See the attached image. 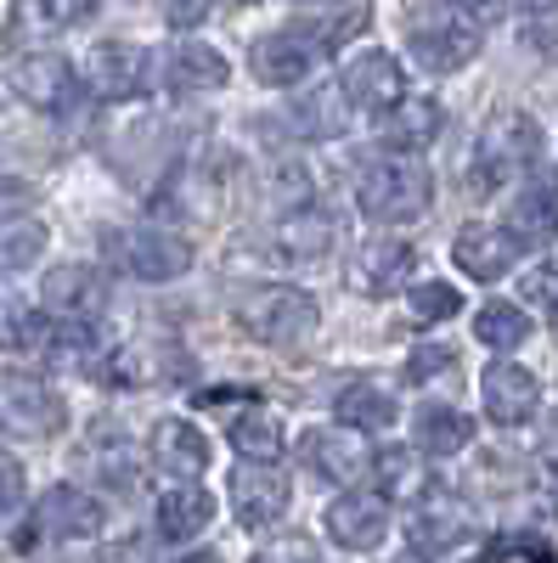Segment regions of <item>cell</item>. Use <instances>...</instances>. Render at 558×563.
Masks as SVG:
<instances>
[{
    "label": "cell",
    "mask_w": 558,
    "mask_h": 563,
    "mask_svg": "<svg viewBox=\"0 0 558 563\" xmlns=\"http://www.w3.org/2000/svg\"><path fill=\"white\" fill-rule=\"evenodd\" d=\"M485 558H536V563H547L552 558V541H541V536H496L485 547Z\"/></svg>",
    "instance_id": "f35d334b"
},
{
    "label": "cell",
    "mask_w": 558,
    "mask_h": 563,
    "mask_svg": "<svg viewBox=\"0 0 558 563\" xmlns=\"http://www.w3.org/2000/svg\"><path fill=\"white\" fill-rule=\"evenodd\" d=\"M514 254L519 243L507 238V225H462L457 238H451V260L462 276H474V282H496L514 271Z\"/></svg>",
    "instance_id": "7402d4cb"
},
{
    "label": "cell",
    "mask_w": 558,
    "mask_h": 563,
    "mask_svg": "<svg viewBox=\"0 0 558 563\" xmlns=\"http://www.w3.org/2000/svg\"><path fill=\"white\" fill-rule=\"evenodd\" d=\"M321 57H328V52H321V40L310 29H276V34H265V40L249 45V74L260 85L294 90V85H305L321 68Z\"/></svg>",
    "instance_id": "9c48e42d"
},
{
    "label": "cell",
    "mask_w": 558,
    "mask_h": 563,
    "mask_svg": "<svg viewBox=\"0 0 558 563\" xmlns=\"http://www.w3.org/2000/svg\"><path fill=\"white\" fill-rule=\"evenodd\" d=\"M153 525H158L164 541H198L215 525V496L198 479H175L153 507Z\"/></svg>",
    "instance_id": "603a6c76"
},
{
    "label": "cell",
    "mask_w": 558,
    "mask_h": 563,
    "mask_svg": "<svg viewBox=\"0 0 558 563\" xmlns=\"http://www.w3.org/2000/svg\"><path fill=\"white\" fill-rule=\"evenodd\" d=\"M283 417L260 400H243V411L231 417V451L243 462H283Z\"/></svg>",
    "instance_id": "484cf974"
},
{
    "label": "cell",
    "mask_w": 558,
    "mask_h": 563,
    "mask_svg": "<svg viewBox=\"0 0 558 563\" xmlns=\"http://www.w3.org/2000/svg\"><path fill=\"white\" fill-rule=\"evenodd\" d=\"M469 536H474V507H469V496H457L451 485H424V490L412 496V519H406L412 552L446 558V552H457Z\"/></svg>",
    "instance_id": "5b68a950"
},
{
    "label": "cell",
    "mask_w": 558,
    "mask_h": 563,
    "mask_svg": "<svg viewBox=\"0 0 558 563\" xmlns=\"http://www.w3.org/2000/svg\"><path fill=\"white\" fill-rule=\"evenodd\" d=\"M344 113H350L344 90H339V85H321V90H310V97L294 102V113H288L294 124H288V130L305 135V141H333V135H344V124H350Z\"/></svg>",
    "instance_id": "83f0119b"
},
{
    "label": "cell",
    "mask_w": 558,
    "mask_h": 563,
    "mask_svg": "<svg viewBox=\"0 0 558 563\" xmlns=\"http://www.w3.org/2000/svg\"><path fill=\"white\" fill-rule=\"evenodd\" d=\"M457 288L451 282H417V288L406 294V316L417 321V327H435V321H451L457 316Z\"/></svg>",
    "instance_id": "836d02e7"
},
{
    "label": "cell",
    "mask_w": 558,
    "mask_h": 563,
    "mask_svg": "<svg viewBox=\"0 0 558 563\" xmlns=\"http://www.w3.org/2000/svg\"><path fill=\"white\" fill-rule=\"evenodd\" d=\"M102 525H108V507L85 485H57L34 507V536L40 541H90V536H102Z\"/></svg>",
    "instance_id": "5bb4252c"
},
{
    "label": "cell",
    "mask_w": 558,
    "mask_h": 563,
    "mask_svg": "<svg viewBox=\"0 0 558 563\" xmlns=\"http://www.w3.org/2000/svg\"><path fill=\"white\" fill-rule=\"evenodd\" d=\"M440 372H457V350L451 344H417L412 350V361H406L412 384H429V378H440Z\"/></svg>",
    "instance_id": "8d00e7d4"
},
{
    "label": "cell",
    "mask_w": 558,
    "mask_h": 563,
    "mask_svg": "<svg viewBox=\"0 0 558 563\" xmlns=\"http://www.w3.org/2000/svg\"><path fill=\"white\" fill-rule=\"evenodd\" d=\"M519 299H530V305H541V310H558V260H541L536 271H525Z\"/></svg>",
    "instance_id": "74e56055"
},
{
    "label": "cell",
    "mask_w": 558,
    "mask_h": 563,
    "mask_svg": "<svg viewBox=\"0 0 558 563\" xmlns=\"http://www.w3.org/2000/svg\"><path fill=\"white\" fill-rule=\"evenodd\" d=\"M97 7H102V0H18L12 18H7V34H0V45H29V40L68 34V29L97 18Z\"/></svg>",
    "instance_id": "44dd1931"
},
{
    "label": "cell",
    "mask_w": 558,
    "mask_h": 563,
    "mask_svg": "<svg viewBox=\"0 0 558 563\" xmlns=\"http://www.w3.org/2000/svg\"><path fill=\"white\" fill-rule=\"evenodd\" d=\"M536 7H552V0H536Z\"/></svg>",
    "instance_id": "f6af8a7d"
},
{
    "label": "cell",
    "mask_w": 558,
    "mask_h": 563,
    "mask_svg": "<svg viewBox=\"0 0 558 563\" xmlns=\"http://www.w3.org/2000/svg\"><path fill=\"white\" fill-rule=\"evenodd\" d=\"M45 225L34 214H7L0 220V276H12V271H29L40 254H45Z\"/></svg>",
    "instance_id": "1f68e13d"
},
{
    "label": "cell",
    "mask_w": 558,
    "mask_h": 563,
    "mask_svg": "<svg viewBox=\"0 0 558 563\" xmlns=\"http://www.w3.org/2000/svg\"><path fill=\"white\" fill-rule=\"evenodd\" d=\"M74 85H79L74 63L57 57L52 45H45V52H23L12 63V97L34 113H63L74 102Z\"/></svg>",
    "instance_id": "7c38bea8"
},
{
    "label": "cell",
    "mask_w": 558,
    "mask_h": 563,
    "mask_svg": "<svg viewBox=\"0 0 558 563\" xmlns=\"http://www.w3.org/2000/svg\"><path fill=\"white\" fill-rule=\"evenodd\" d=\"M536 153H541V130H536V119H525V113H502V119L485 124L480 147H474V180H480V186H502V180H514L519 169H530Z\"/></svg>",
    "instance_id": "52a82bcc"
},
{
    "label": "cell",
    "mask_w": 558,
    "mask_h": 563,
    "mask_svg": "<svg viewBox=\"0 0 558 563\" xmlns=\"http://www.w3.org/2000/svg\"><path fill=\"white\" fill-rule=\"evenodd\" d=\"M333 220L321 214V209H310V203H294V209H283L276 214V225H271V249L283 254V260H299V265H310V260H321L333 249Z\"/></svg>",
    "instance_id": "cb8c5ba5"
},
{
    "label": "cell",
    "mask_w": 558,
    "mask_h": 563,
    "mask_svg": "<svg viewBox=\"0 0 558 563\" xmlns=\"http://www.w3.org/2000/svg\"><path fill=\"white\" fill-rule=\"evenodd\" d=\"M231 321H238L254 344L294 350L321 327V305L305 288H294V282H254V288H243L231 299Z\"/></svg>",
    "instance_id": "6da1fadb"
},
{
    "label": "cell",
    "mask_w": 558,
    "mask_h": 563,
    "mask_svg": "<svg viewBox=\"0 0 558 563\" xmlns=\"http://www.w3.org/2000/svg\"><path fill=\"white\" fill-rule=\"evenodd\" d=\"M147 456H153L158 474H169V479H204L209 434L198 429V422H186V417H158L153 434H147Z\"/></svg>",
    "instance_id": "e0dca14e"
},
{
    "label": "cell",
    "mask_w": 558,
    "mask_h": 563,
    "mask_svg": "<svg viewBox=\"0 0 558 563\" xmlns=\"http://www.w3.org/2000/svg\"><path fill=\"white\" fill-rule=\"evenodd\" d=\"M406 45L429 74H457L480 52V23L462 0H417L406 7Z\"/></svg>",
    "instance_id": "3957f363"
},
{
    "label": "cell",
    "mask_w": 558,
    "mask_h": 563,
    "mask_svg": "<svg viewBox=\"0 0 558 563\" xmlns=\"http://www.w3.org/2000/svg\"><path fill=\"white\" fill-rule=\"evenodd\" d=\"M552 231H558V175L536 180L530 192H519V203L507 209V238H514L519 249L552 243Z\"/></svg>",
    "instance_id": "d4e9b609"
},
{
    "label": "cell",
    "mask_w": 558,
    "mask_h": 563,
    "mask_svg": "<svg viewBox=\"0 0 558 563\" xmlns=\"http://www.w3.org/2000/svg\"><path fill=\"white\" fill-rule=\"evenodd\" d=\"M462 7H480V0H462Z\"/></svg>",
    "instance_id": "ee69618b"
},
{
    "label": "cell",
    "mask_w": 558,
    "mask_h": 563,
    "mask_svg": "<svg viewBox=\"0 0 558 563\" xmlns=\"http://www.w3.org/2000/svg\"><path fill=\"white\" fill-rule=\"evenodd\" d=\"M147 68H153V57L142 45L102 40V45H90V57H85V85L97 102H130V97H142Z\"/></svg>",
    "instance_id": "8fae6325"
},
{
    "label": "cell",
    "mask_w": 558,
    "mask_h": 563,
    "mask_svg": "<svg viewBox=\"0 0 558 563\" xmlns=\"http://www.w3.org/2000/svg\"><path fill=\"white\" fill-rule=\"evenodd\" d=\"M339 422H350V429H361V434H384L390 422L401 417V406H395V395L384 389V384H350V389H339Z\"/></svg>",
    "instance_id": "f546056e"
},
{
    "label": "cell",
    "mask_w": 558,
    "mask_h": 563,
    "mask_svg": "<svg viewBox=\"0 0 558 563\" xmlns=\"http://www.w3.org/2000/svg\"><path fill=\"white\" fill-rule=\"evenodd\" d=\"M29 501V474H23V462L12 451H0V530H12V519L23 512Z\"/></svg>",
    "instance_id": "d590c367"
},
{
    "label": "cell",
    "mask_w": 558,
    "mask_h": 563,
    "mask_svg": "<svg viewBox=\"0 0 558 563\" xmlns=\"http://www.w3.org/2000/svg\"><path fill=\"white\" fill-rule=\"evenodd\" d=\"M474 339L491 344V350H519L530 339V316L507 299H491L480 316H474Z\"/></svg>",
    "instance_id": "d6a6232c"
},
{
    "label": "cell",
    "mask_w": 558,
    "mask_h": 563,
    "mask_svg": "<svg viewBox=\"0 0 558 563\" xmlns=\"http://www.w3.org/2000/svg\"><path fill=\"white\" fill-rule=\"evenodd\" d=\"M209 7H215V0H164V18H169L175 29H198V23L209 18Z\"/></svg>",
    "instance_id": "60d3db41"
},
{
    "label": "cell",
    "mask_w": 558,
    "mask_h": 563,
    "mask_svg": "<svg viewBox=\"0 0 558 563\" xmlns=\"http://www.w3.org/2000/svg\"><path fill=\"white\" fill-rule=\"evenodd\" d=\"M34 339H40V316L18 294H0V350H34Z\"/></svg>",
    "instance_id": "e575fe53"
},
{
    "label": "cell",
    "mask_w": 558,
    "mask_h": 563,
    "mask_svg": "<svg viewBox=\"0 0 558 563\" xmlns=\"http://www.w3.org/2000/svg\"><path fill=\"white\" fill-rule=\"evenodd\" d=\"M34 203H40V192H34L29 180H18V175H0V220H7V214H29Z\"/></svg>",
    "instance_id": "ab89813d"
},
{
    "label": "cell",
    "mask_w": 558,
    "mask_h": 563,
    "mask_svg": "<svg viewBox=\"0 0 558 563\" xmlns=\"http://www.w3.org/2000/svg\"><path fill=\"white\" fill-rule=\"evenodd\" d=\"M288 501H294V485L283 479L276 462H243L231 474V519L243 530H271L288 512Z\"/></svg>",
    "instance_id": "30bf717a"
},
{
    "label": "cell",
    "mask_w": 558,
    "mask_h": 563,
    "mask_svg": "<svg viewBox=\"0 0 558 563\" xmlns=\"http://www.w3.org/2000/svg\"><path fill=\"white\" fill-rule=\"evenodd\" d=\"M440 124H446V113H440V102H429V97H401V102L384 113V135L395 141L401 153L429 147V141L440 135Z\"/></svg>",
    "instance_id": "f1b7e54d"
},
{
    "label": "cell",
    "mask_w": 558,
    "mask_h": 563,
    "mask_svg": "<svg viewBox=\"0 0 558 563\" xmlns=\"http://www.w3.org/2000/svg\"><path fill=\"white\" fill-rule=\"evenodd\" d=\"M541 456H547V462L558 467V417L547 422V434H541Z\"/></svg>",
    "instance_id": "b9f144b4"
},
{
    "label": "cell",
    "mask_w": 558,
    "mask_h": 563,
    "mask_svg": "<svg viewBox=\"0 0 558 563\" xmlns=\"http://www.w3.org/2000/svg\"><path fill=\"white\" fill-rule=\"evenodd\" d=\"M45 310L52 316H68V321H97L102 305H108V282L97 265L85 260H68V265H52L45 271V288H40Z\"/></svg>",
    "instance_id": "2e32d148"
},
{
    "label": "cell",
    "mask_w": 558,
    "mask_h": 563,
    "mask_svg": "<svg viewBox=\"0 0 558 563\" xmlns=\"http://www.w3.org/2000/svg\"><path fill=\"white\" fill-rule=\"evenodd\" d=\"M355 203L366 220L379 225H412L424 220L429 203H435V180H429V164H417V153H384L372 158L355 180Z\"/></svg>",
    "instance_id": "7a4b0ae2"
},
{
    "label": "cell",
    "mask_w": 558,
    "mask_h": 563,
    "mask_svg": "<svg viewBox=\"0 0 558 563\" xmlns=\"http://www.w3.org/2000/svg\"><path fill=\"white\" fill-rule=\"evenodd\" d=\"M469 440H474V422L462 417L457 406H417L412 411V445L417 451L457 456V451H469Z\"/></svg>",
    "instance_id": "4316f807"
},
{
    "label": "cell",
    "mask_w": 558,
    "mask_h": 563,
    "mask_svg": "<svg viewBox=\"0 0 558 563\" xmlns=\"http://www.w3.org/2000/svg\"><path fill=\"white\" fill-rule=\"evenodd\" d=\"M339 90H344V102L355 108V113H390L401 97H406V74H401V57H390V52H361V57H350V68H344V79H339Z\"/></svg>",
    "instance_id": "4fadbf2b"
},
{
    "label": "cell",
    "mask_w": 558,
    "mask_h": 563,
    "mask_svg": "<svg viewBox=\"0 0 558 563\" xmlns=\"http://www.w3.org/2000/svg\"><path fill=\"white\" fill-rule=\"evenodd\" d=\"M108 260L119 271H130L135 282H180L198 254H193V243L164 225H119V231H108Z\"/></svg>",
    "instance_id": "277c9868"
},
{
    "label": "cell",
    "mask_w": 558,
    "mask_h": 563,
    "mask_svg": "<svg viewBox=\"0 0 558 563\" xmlns=\"http://www.w3.org/2000/svg\"><path fill=\"white\" fill-rule=\"evenodd\" d=\"M158 68H164V85L186 90V97H209V90H220L231 79V63L215 52L209 40H193V34L169 40V52L158 57Z\"/></svg>",
    "instance_id": "d6986e66"
},
{
    "label": "cell",
    "mask_w": 558,
    "mask_h": 563,
    "mask_svg": "<svg viewBox=\"0 0 558 563\" xmlns=\"http://www.w3.org/2000/svg\"><path fill=\"white\" fill-rule=\"evenodd\" d=\"M480 400H485L491 422L519 429V422H530L536 406H541V384H536V372L519 366V361H491L485 378H480Z\"/></svg>",
    "instance_id": "9a60e30c"
},
{
    "label": "cell",
    "mask_w": 558,
    "mask_h": 563,
    "mask_svg": "<svg viewBox=\"0 0 558 563\" xmlns=\"http://www.w3.org/2000/svg\"><path fill=\"white\" fill-rule=\"evenodd\" d=\"M412 265H417V254H412L401 238H366V243L350 254V271H344V276H350V288H355V294L379 299V294L406 288Z\"/></svg>",
    "instance_id": "ffe728a7"
},
{
    "label": "cell",
    "mask_w": 558,
    "mask_h": 563,
    "mask_svg": "<svg viewBox=\"0 0 558 563\" xmlns=\"http://www.w3.org/2000/svg\"><path fill=\"white\" fill-rule=\"evenodd\" d=\"M305 467L310 474H321L328 485H355L366 479V445H361V429H350V422H339V429H310L305 445H299Z\"/></svg>",
    "instance_id": "ac0fdd59"
},
{
    "label": "cell",
    "mask_w": 558,
    "mask_h": 563,
    "mask_svg": "<svg viewBox=\"0 0 558 563\" xmlns=\"http://www.w3.org/2000/svg\"><path fill=\"white\" fill-rule=\"evenodd\" d=\"M366 474L372 479H379V490L395 501V496H417V490H424L429 485V474H424V451H417V445H390V451H379V456H372L366 462Z\"/></svg>",
    "instance_id": "4dcf8cb0"
},
{
    "label": "cell",
    "mask_w": 558,
    "mask_h": 563,
    "mask_svg": "<svg viewBox=\"0 0 558 563\" xmlns=\"http://www.w3.org/2000/svg\"><path fill=\"white\" fill-rule=\"evenodd\" d=\"M321 530L339 552H379L390 536V496L344 485V496H333L328 512H321Z\"/></svg>",
    "instance_id": "ba28073f"
},
{
    "label": "cell",
    "mask_w": 558,
    "mask_h": 563,
    "mask_svg": "<svg viewBox=\"0 0 558 563\" xmlns=\"http://www.w3.org/2000/svg\"><path fill=\"white\" fill-rule=\"evenodd\" d=\"M0 429L12 440H52L68 429V400L29 372H0Z\"/></svg>",
    "instance_id": "8992f818"
},
{
    "label": "cell",
    "mask_w": 558,
    "mask_h": 563,
    "mask_svg": "<svg viewBox=\"0 0 558 563\" xmlns=\"http://www.w3.org/2000/svg\"><path fill=\"white\" fill-rule=\"evenodd\" d=\"M310 7H333V0H299V12H310Z\"/></svg>",
    "instance_id": "7bdbcfd3"
}]
</instances>
